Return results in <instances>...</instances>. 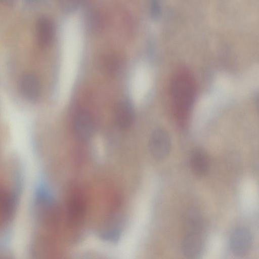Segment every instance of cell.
<instances>
[{"instance_id":"1","label":"cell","mask_w":259,"mask_h":259,"mask_svg":"<svg viewBox=\"0 0 259 259\" xmlns=\"http://www.w3.org/2000/svg\"><path fill=\"white\" fill-rule=\"evenodd\" d=\"M196 87L190 73L181 71L175 75L171 84V95L177 115L183 122L188 115L196 98Z\"/></svg>"},{"instance_id":"2","label":"cell","mask_w":259,"mask_h":259,"mask_svg":"<svg viewBox=\"0 0 259 259\" xmlns=\"http://www.w3.org/2000/svg\"><path fill=\"white\" fill-rule=\"evenodd\" d=\"M68 223L70 227H77L83 223L86 213V202L81 192L74 190L67 203Z\"/></svg>"},{"instance_id":"3","label":"cell","mask_w":259,"mask_h":259,"mask_svg":"<svg viewBox=\"0 0 259 259\" xmlns=\"http://www.w3.org/2000/svg\"><path fill=\"white\" fill-rule=\"evenodd\" d=\"M171 148V139L165 130L157 128L152 132L149 141V149L154 158L164 159L169 155Z\"/></svg>"},{"instance_id":"4","label":"cell","mask_w":259,"mask_h":259,"mask_svg":"<svg viewBox=\"0 0 259 259\" xmlns=\"http://www.w3.org/2000/svg\"><path fill=\"white\" fill-rule=\"evenodd\" d=\"M73 132L79 140L85 141L92 136L94 123L91 114L85 110H81L75 115L72 123Z\"/></svg>"},{"instance_id":"5","label":"cell","mask_w":259,"mask_h":259,"mask_svg":"<svg viewBox=\"0 0 259 259\" xmlns=\"http://www.w3.org/2000/svg\"><path fill=\"white\" fill-rule=\"evenodd\" d=\"M252 241L251 233L243 226L236 228L230 237V246L232 252L237 255H243L249 250Z\"/></svg>"},{"instance_id":"6","label":"cell","mask_w":259,"mask_h":259,"mask_svg":"<svg viewBox=\"0 0 259 259\" xmlns=\"http://www.w3.org/2000/svg\"><path fill=\"white\" fill-rule=\"evenodd\" d=\"M19 88L22 96L28 101L33 102L39 99L41 92L40 83L34 73H24L20 78Z\"/></svg>"},{"instance_id":"7","label":"cell","mask_w":259,"mask_h":259,"mask_svg":"<svg viewBox=\"0 0 259 259\" xmlns=\"http://www.w3.org/2000/svg\"><path fill=\"white\" fill-rule=\"evenodd\" d=\"M205 243L200 233L187 232L183 238L182 249L188 258H197L202 254Z\"/></svg>"},{"instance_id":"8","label":"cell","mask_w":259,"mask_h":259,"mask_svg":"<svg viewBox=\"0 0 259 259\" xmlns=\"http://www.w3.org/2000/svg\"><path fill=\"white\" fill-rule=\"evenodd\" d=\"M135 113L132 103L128 100L119 102L116 108L114 119L116 125L122 130L130 128L133 123Z\"/></svg>"},{"instance_id":"9","label":"cell","mask_w":259,"mask_h":259,"mask_svg":"<svg viewBox=\"0 0 259 259\" xmlns=\"http://www.w3.org/2000/svg\"><path fill=\"white\" fill-rule=\"evenodd\" d=\"M36 36L38 42L42 46L50 45L54 37V26L48 17H39L36 23Z\"/></svg>"},{"instance_id":"10","label":"cell","mask_w":259,"mask_h":259,"mask_svg":"<svg viewBox=\"0 0 259 259\" xmlns=\"http://www.w3.org/2000/svg\"><path fill=\"white\" fill-rule=\"evenodd\" d=\"M192 170L197 175L203 176L209 170V161L205 152L200 148L194 149L190 156Z\"/></svg>"},{"instance_id":"11","label":"cell","mask_w":259,"mask_h":259,"mask_svg":"<svg viewBox=\"0 0 259 259\" xmlns=\"http://www.w3.org/2000/svg\"><path fill=\"white\" fill-rule=\"evenodd\" d=\"M183 220L187 232L201 233L203 226V220L198 209L194 207L188 208L184 214Z\"/></svg>"},{"instance_id":"12","label":"cell","mask_w":259,"mask_h":259,"mask_svg":"<svg viewBox=\"0 0 259 259\" xmlns=\"http://www.w3.org/2000/svg\"><path fill=\"white\" fill-rule=\"evenodd\" d=\"M17 202L15 195L6 191H0V214L8 220L14 214Z\"/></svg>"},{"instance_id":"13","label":"cell","mask_w":259,"mask_h":259,"mask_svg":"<svg viewBox=\"0 0 259 259\" xmlns=\"http://www.w3.org/2000/svg\"><path fill=\"white\" fill-rule=\"evenodd\" d=\"M62 11L66 14L73 13L78 8L80 0H58Z\"/></svg>"},{"instance_id":"14","label":"cell","mask_w":259,"mask_h":259,"mask_svg":"<svg viewBox=\"0 0 259 259\" xmlns=\"http://www.w3.org/2000/svg\"><path fill=\"white\" fill-rule=\"evenodd\" d=\"M150 14L154 21L159 19L161 17V9L159 0H149Z\"/></svg>"},{"instance_id":"15","label":"cell","mask_w":259,"mask_h":259,"mask_svg":"<svg viewBox=\"0 0 259 259\" xmlns=\"http://www.w3.org/2000/svg\"><path fill=\"white\" fill-rule=\"evenodd\" d=\"M16 0H0V3L6 6H12L16 3Z\"/></svg>"},{"instance_id":"16","label":"cell","mask_w":259,"mask_h":259,"mask_svg":"<svg viewBox=\"0 0 259 259\" xmlns=\"http://www.w3.org/2000/svg\"><path fill=\"white\" fill-rule=\"evenodd\" d=\"M25 1L28 4H34L36 3L37 0H25Z\"/></svg>"}]
</instances>
